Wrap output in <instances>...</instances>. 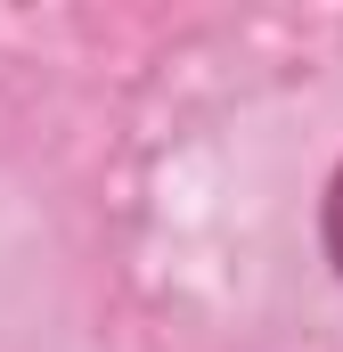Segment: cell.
<instances>
[{"mask_svg":"<svg viewBox=\"0 0 343 352\" xmlns=\"http://www.w3.org/2000/svg\"><path fill=\"white\" fill-rule=\"evenodd\" d=\"M319 238H327V263H335V278H343V164H335V180H327V205H319Z\"/></svg>","mask_w":343,"mask_h":352,"instance_id":"6da1fadb","label":"cell"}]
</instances>
